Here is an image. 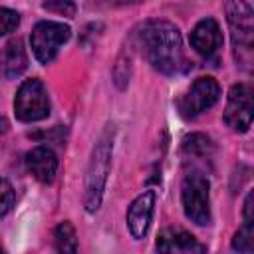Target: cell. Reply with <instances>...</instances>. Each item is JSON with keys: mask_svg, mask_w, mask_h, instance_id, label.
Returning a JSON list of instances; mask_svg holds the SVG:
<instances>
[{"mask_svg": "<svg viewBox=\"0 0 254 254\" xmlns=\"http://www.w3.org/2000/svg\"><path fill=\"white\" fill-rule=\"evenodd\" d=\"M137 46L143 58L161 73L175 75L190 67L185 52L181 32L167 20H147L135 32Z\"/></svg>", "mask_w": 254, "mask_h": 254, "instance_id": "1", "label": "cell"}, {"mask_svg": "<svg viewBox=\"0 0 254 254\" xmlns=\"http://www.w3.org/2000/svg\"><path fill=\"white\" fill-rule=\"evenodd\" d=\"M111 153H113V129L107 127L91 151V159H89L87 173H85L83 204L87 212H95L101 204L103 189H105L109 167H111Z\"/></svg>", "mask_w": 254, "mask_h": 254, "instance_id": "2", "label": "cell"}, {"mask_svg": "<svg viewBox=\"0 0 254 254\" xmlns=\"http://www.w3.org/2000/svg\"><path fill=\"white\" fill-rule=\"evenodd\" d=\"M224 10L230 26L234 58L236 62L248 65L254 46V12L246 0H224Z\"/></svg>", "mask_w": 254, "mask_h": 254, "instance_id": "3", "label": "cell"}, {"mask_svg": "<svg viewBox=\"0 0 254 254\" xmlns=\"http://www.w3.org/2000/svg\"><path fill=\"white\" fill-rule=\"evenodd\" d=\"M210 183L202 173H189L181 185V202L185 216L198 226L210 222V200H208Z\"/></svg>", "mask_w": 254, "mask_h": 254, "instance_id": "4", "label": "cell"}, {"mask_svg": "<svg viewBox=\"0 0 254 254\" xmlns=\"http://www.w3.org/2000/svg\"><path fill=\"white\" fill-rule=\"evenodd\" d=\"M69 36H71V30L64 22H54V20L38 22L30 36V44L36 60L40 64L54 62L60 48L69 40Z\"/></svg>", "mask_w": 254, "mask_h": 254, "instance_id": "5", "label": "cell"}, {"mask_svg": "<svg viewBox=\"0 0 254 254\" xmlns=\"http://www.w3.org/2000/svg\"><path fill=\"white\" fill-rule=\"evenodd\" d=\"M14 113L24 123H34L50 115L48 89L40 79H26L14 99Z\"/></svg>", "mask_w": 254, "mask_h": 254, "instance_id": "6", "label": "cell"}, {"mask_svg": "<svg viewBox=\"0 0 254 254\" xmlns=\"http://www.w3.org/2000/svg\"><path fill=\"white\" fill-rule=\"evenodd\" d=\"M220 97V87L214 77H198L190 89L179 99V111L183 117H196L210 109Z\"/></svg>", "mask_w": 254, "mask_h": 254, "instance_id": "7", "label": "cell"}, {"mask_svg": "<svg viewBox=\"0 0 254 254\" xmlns=\"http://www.w3.org/2000/svg\"><path fill=\"white\" fill-rule=\"evenodd\" d=\"M224 121L234 131H248L252 125V89L248 83H236L228 91Z\"/></svg>", "mask_w": 254, "mask_h": 254, "instance_id": "8", "label": "cell"}, {"mask_svg": "<svg viewBox=\"0 0 254 254\" xmlns=\"http://www.w3.org/2000/svg\"><path fill=\"white\" fill-rule=\"evenodd\" d=\"M155 210V190H143L127 208V226L133 238H143L151 226Z\"/></svg>", "mask_w": 254, "mask_h": 254, "instance_id": "9", "label": "cell"}, {"mask_svg": "<svg viewBox=\"0 0 254 254\" xmlns=\"http://www.w3.org/2000/svg\"><path fill=\"white\" fill-rule=\"evenodd\" d=\"M190 46L194 48V52L206 58L216 54L218 48L222 46V32H220L218 22L214 18L200 20L190 32Z\"/></svg>", "mask_w": 254, "mask_h": 254, "instance_id": "10", "label": "cell"}, {"mask_svg": "<svg viewBox=\"0 0 254 254\" xmlns=\"http://www.w3.org/2000/svg\"><path fill=\"white\" fill-rule=\"evenodd\" d=\"M157 250L161 252H204V244H200L190 232L181 228H163L157 238Z\"/></svg>", "mask_w": 254, "mask_h": 254, "instance_id": "11", "label": "cell"}, {"mask_svg": "<svg viewBox=\"0 0 254 254\" xmlns=\"http://www.w3.org/2000/svg\"><path fill=\"white\" fill-rule=\"evenodd\" d=\"M26 167L28 171L40 181V183H52L58 173V157L50 147H34L26 155Z\"/></svg>", "mask_w": 254, "mask_h": 254, "instance_id": "12", "label": "cell"}, {"mask_svg": "<svg viewBox=\"0 0 254 254\" xmlns=\"http://www.w3.org/2000/svg\"><path fill=\"white\" fill-rule=\"evenodd\" d=\"M28 65V58H26V50L22 46L20 40H12L6 44L4 52H2V73L8 79H14L18 75H22V71Z\"/></svg>", "mask_w": 254, "mask_h": 254, "instance_id": "13", "label": "cell"}, {"mask_svg": "<svg viewBox=\"0 0 254 254\" xmlns=\"http://www.w3.org/2000/svg\"><path fill=\"white\" fill-rule=\"evenodd\" d=\"M54 244H56L58 252H69V254L77 252V234H75V228L71 226V222L64 220V222H60L56 226Z\"/></svg>", "mask_w": 254, "mask_h": 254, "instance_id": "14", "label": "cell"}, {"mask_svg": "<svg viewBox=\"0 0 254 254\" xmlns=\"http://www.w3.org/2000/svg\"><path fill=\"white\" fill-rule=\"evenodd\" d=\"M232 248L250 254L254 250V222H244L242 228L232 238Z\"/></svg>", "mask_w": 254, "mask_h": 254, "instance_id": "15", "label": "cell"}, {"mask_svg": "<svg viewBox=\"0 0 254 254\" xmlns=\"http://www.w3.org/2000/svg\"><path fill=\"white\" fill-rule=\"evenodd\" d=\"M210 139L206 135H200V133H194L190 137L185 139V151L194 155V157H206L208 151H210Z\"/></svg>", "mask_w": 254, "mask_h": 254, "instance_id": "16", "label": "cell"}, {"mask_svg": "<svg viewBox=\"0 0 254 254\" xmlns=\"http://www.w3.org/2000/svg\"><path fill=\"white\" fill-rule=\"evenodd\" d=\"M42 8L48 12L60 14V16H67V18H71L75 14V2L73 0H44Z\"/></svg>", "mask_w": 254, "mask_h": 254, "instance_id": "17", "label": "cell"}, {"mask_svg": "<svg viewBox=\"0 0 254 254\" xmlns=\"http://www.w3.org/2000/svg\"><path fill=\"white\" fill-rule=\"evenodd\" d=\"M18 24H20L18 12L0 6V36H6V34H10V32H14Z\"/></svg>", "mask_w": 254, "mask_h": 254, "instance_id": "18", "label": "cell"}, {"mask_svg": "<svg viewBox=\"0 0 254 254\" xmlns=\"http://www.w3.org/2000/svg\"><path fill=\"white\" fill-rule=\"evenodd\" d=\"M14 204V189L6 179H0V218L8 214Z\"/></svg>", "mask_w": 254, "mask_h": 254, "instance_id": "19", "label": "cell"}, {"mask_svg": "<svg viewBox=\"0 0 254 254\" xmlns=\"http://www.w3.org/2000/svg\"><path fill=\"white\" fill-rule=\"evenodd\" d=\"M109 2H113V4H121V6H125V4H135V2H141V0H109Z\"/></svg>", "mask_w": 254, "mask_h": 254, "instance_id": "20", "label": "cell"}, {"mask_svg": "<svg viewBox=\"0 0 254 254\" xmlns=\"http://www.w3.org/2000/svg\"><path fill=\"white\" fill-rule=\"evenodd\" d=\"M6 129H8V121H6V119H2V117H0V133H4V131H6Z\"/></svg>", "mask_w": 254, "mask_h": 254, "instance_id": "21", "label": "cell"}]
</instances>
